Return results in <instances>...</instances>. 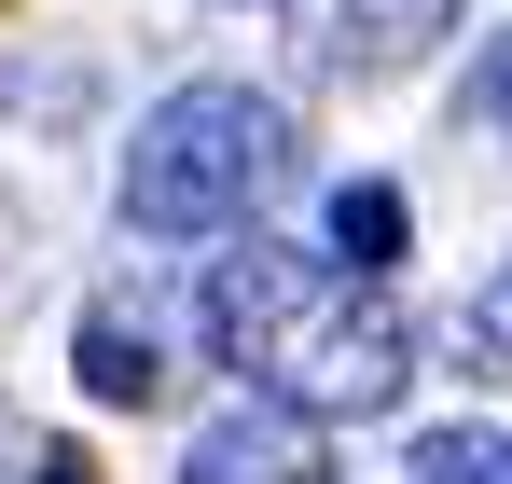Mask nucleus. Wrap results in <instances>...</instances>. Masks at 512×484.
Listing matches in <instances>:
<instances>
[{"mask_svg":"<svg viewBox=\"0 0 512 484\" xmlns=\"http://www.w3.org/2000/svg\"><path fill=\"white\" fill-rule=\"evenodd\" d=\"M194 332L250 402H291L319 429L388 415L402 374H416V332L388 305V277L333 263V249H291V236H222V263L194 277Z\"/></svg>","mask_w":512,"mask_h":484,"instance_id":"f257e3e1","label":"nucleus"},{"mask_svg":"<svg viewBox=\"0 0 512 484\" xmlns=\"http://www.w3.org/2000/svg\"><path fill=\"white\" fill-rule=\"evenodd\" d=\"M277 194H291V111L250 97V83L153 97L139 139H125V180H111L125 236H250Z\"/></svg>","mask_w":512,"mask_h":484,"instance_id":"f03ea898","label":"nucleus"},{"mask_svg":"<svg viewBox=\"0 0 512 484\" xmlns=\"http://www.w3.org/2000/svg\"><path fill=\"white\" fill-rule=\"evenodd\" d=\"M180 484H333V457H319V415H291V402H236L194 429V457H180Z\"/></svg>","mask_w":512,"mask_h":484,"instance_id":"7ed1b4c3","label":"nucleus"},{"mask_svg":"<svg viewBox=\"0 0 512 484\" xmlns=\"http://www.w3.org/2000/svg\"><path fill=\"white\" fill-rule=\"evenodd\" d=\"M457 28V0H305V56L333 83H402Z\"/></svg>","mask_w":512,"mask_h":484,"instance_id":"20e7f679","label":"nucleus"},{"mask_svg":"<svg viewBox=\"0 0 512 484\" xmlns=\"http://www.w3.org/2000/svg\"><path fill=\"white\" fill-rule=\"evenodd\" d=\"M84 388H97V402H153V388H167V374H153V332L84 319Z\"/></svg>","mask_w":512,"mask_h":484,"instance_id":"39448f33","label":"nucleus"},{"mask_svg":"<svg viewBox=\"0 0 512 484\" xmlns=\"http://www.w3.org/2000/svg\"><path fill=\"white\" fill-rule=\"evenodd\" d=\"M416 484H512V443L457 415V429H429V443H416Z\"/></svg>","mask_w":512,"mask_h":484,"instance_id":"423d86ee","label":"nucleus"},{"mask_svg":"<svg viewBox=\"0 0 512 484\" xmlns=\"http://www.w3.org/2000/svg\"><path fill=\"white\" fill-rule=\"evenodd\" d=\"M333 236H346V263L388 277V249H402V194H388V180H346V194H333Z\"/></svg>","mask_w":512,"mask_h":484,"instance_id":"0eeeda50","label":"nucleus"},{"mask_svg":"<svg viewBox=\"0 0 512 484\" xmlns=\"http://www.w3.org/2000/svg\"><path fill=\"white\" fill-rule=\"evenodd\" d=\"M457 332H471V360H485V374H512V263L471 291V319H457Z\"/></svg>","mask_w":512,"mask_h":484,"instance_id":"6e6552de","label":"nucleus"},{"mask_svg":"<svg viewBox=\"0 0 512 484\" xmlns=\"http://www.w3.org/2000/svg\"><path fill=\"white\" fill-rule=\"evenodd\" d=\"M471 111H485V125H499V139H512V28H499V42H485V70H471Z\"/></svg>","mask_w":512,"mask_h":484,"instance_id":"1a4fd4ad","label":"nucleus"}]
</instances>
